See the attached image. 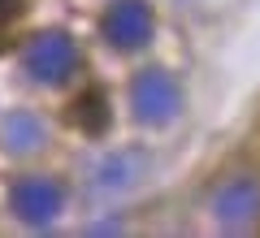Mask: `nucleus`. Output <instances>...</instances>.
<instances>
[{
  "label": "nucleus",
  "instance_id": "4",
  "mask_svg": "<svg viewBox=\"0 0 260 238\" xmlns=\"http://www.w3.org/2000/svg\"><path fill=\"white\" fill-rule=\"evenodd\" d=\"M217 221H221V229H251L260 217V182L256 178H234V182H225L221 191H217Z\"/></svg>",
  "mask_w": 260,
  "mask_h": 238
},
{
  "label": "nucleus",
  "instance_id": "1",
  "mask_svg": "<svg viewBox=\"0 0 260 238\" xmlns=\"http://www.w3.org/2000/svg\"><path fill=\"white\" fill-rule=\"evenodd\" d=\"M130 100H135V117H139V121H148V126H165V121L178 113L182 95H178L174 78H169L165 70H148V74L135 78Z\"/></svg>",
  "mask_w": 260,
  "mask_h": 238
},
{
  "label": "nucleus",
  "instance_id": "3",
  "mask_svg": "<svg viewBox=\"0 0 260 238\" xmlns=\"http://www.w3.org/2000/svg\"><path fill=\"white\" fill-rule=\"evenodd\" d=\"M61 203H65V191L52 178H22L9 191V208L18 212L22 221H35V225L52 221L56 212H61Z\"/></svg>",
  "mask_w": 260,
  "mask_h": 238
},
{
  "label": "nucleus",
  "instance_id": "6",
  "mask_svg": "<svg viewBox=\"0 0 260 238\" xmlns=\"http://www.w3.org/2000/svg\"><path fill=\"white\" fill-rule=\"evenodd\" d=\"M65 121L78 130V134H104L109 130V95L100 91V87H83V91L70 100V109H65Z\"/></svg>",
  "mask_w": 260,
  "mask_h": 238
},
{
  "label": "nucleus",
  "instance_id": "8",
  "mask_svg": "<svg viewBox=\"0 0 260 238\" xmlns=\"http://www.w3.org/2000/svg\"><path fill=\"white\" fill-rule=\"evenodd\" d=\"M0 134H5V143L13 152H30V147L44 143V121L35 113H9V117L0 121Z\"/></svg>",
  "mask_w": 260,
  "mask_h": 238
},
{
  "label": "nucleus",
  "instance_id": "5",
  "mask_svg": "<svg viewBox=\"0 0 260 238\" xmlns=\"http://www.w3.org/2000/svg\"><path fill=\"white\" fill-rule=\"evenodd\" d=\"M74 61H78V52H74V44H70L65 35H39L35 44H30V52H26V70H30V78H39V83L65 78V74L74 70Z\"/></svg>",
  "mask_w": 260,
  "mask_h": 238
},
{
  "label": "nucleus",
  "instance_id": "7",
  "mask_svg": "<svg viewBox=\"0 0 260 238\" xmlns=\"http://www.w3.org/2000/svg\"><path fill=\"white\" fill-rule=\"evenodd\" d=\"M139 174H143V156L139 152H117V156H109V160L95 169V186H104V191H121V186H130Z\"/></svg>",
  "mask_w": 260,
  "mask_h": 238
},
{
  "label": "nucleus",
  "instance_id": "2",
  "mask_svg": "<svg viewBox=\"0 0 260 238\" xmlns=\"http://www.w3.org/2000/svg\"><path fill=\"white\" fill-rule=\"evenodd\" d=\"M100 30L113 48H143L156 30V18L143 0H113L109 13L100 18Z\"/></svg>",
  "mask_w": 260,
  "mask_h": 238
},
{
  "label": "nucleus",
  "instance_id": "9",
  "mask_svg": "<svg viewBox=\"0 0 260 238\" xmlns=\"http://www.w3.org/2000/svg\"><path fill=\"white\" fill-rule=\"evenodd\" d=\"M18 5H22V0H0V18H13V13H18Z\"/></svg>",
  "mask_w": 260,
  "mask_h": 238
}]
</instances>
